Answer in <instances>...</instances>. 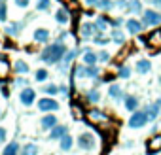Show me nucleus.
I'll return each instance as SVG.
<instances>
[{"label":"nucleus","mask_w":161,"mask_h":155,"mask_svg":"<svg viewBox=\"0 0 161 155\" xmlns=\"http://www.w3.org/2000/svg\"><path fill=\"white\" fill-rule=\"evenodd\" d=\"M64 53H66L64 44H63V42H55V44H49V45L42 51L40 59H42L44 62H47V64H57V62L63 61Z\"/></svg>","instance_id":"obj_1"},{"label":"nucleus","mask_w":161,"mask_h":155,"mask_svg":"<svg viewBox=\"0 0 161 155\" xmlns=\"http://www.w3.org/2000/svg\"><path fill=\"white\" fill-rule=\"evenodd\" d=\"M8 19V8L4 2H0V23H4Z\"/></svg>","instance_id":"obj_35"},{"label":"nucleus","mask_w":161,"mask_h":155,"mask_svg":"<svg viewBox=\"0 0 161 155\" xmlns=\"http://www.w3.org/2000/svg\"><path fill=\"white\" fill-rule=\"evenodd\" d=\"M76 53H78L76 49H70V51H66V53H64V57H63V62H61V70H63V68H68V64L74 61Z\"/></svg>","instance_id":"obj_18"},{"label":"nucleus","mask_w":161,"mask_h":155,"mask_svg":"<svg viewBox=\"0 0 161 155\" xmlns=\"http://www.w3.org/2000/svg\"><path fill=\"white\" fill-rule=\"evenodd\" d=\"M135 68H136L138 74H148V72L152 70V62H150L148 59H138L136 64H135Z\"/></svg>","instance_id":"obj_12"},{"label":"nucleus","mask_w":161,"mask_h":155,"mask_svg":"<svg viewBox=\"0 0 161 155\" xmlns=\"http://www.w3.org/2000/svg\"><path fill=\"white\" fill-rule=\"evenodd\" d=\"M142 23H144V27H157V25H161V13L155 10H144Z\"/></svg>","instance_id":"obj_3"},{"label":"nucleus","mask_w":161,"mask_h":155,"mask_svg":"<svg viewBox=\"0 0 161 155\" xmlns=\"http://www.w3.org/2000/svg\"><path fill=\"white\" fill-rule=\"evenodd\" d=\"M21 30H23V23H12L10 27H6V32H8V34H12V36L19 34Z\"/></svg>","instance_id":"obj_23"},{"label":"nucleus","mask_w":161,"mask_h":155,"mask_svg":"<svg viewBox=\"0 0 161 155\" xmlns=\"http://www.w3.org/2000/svg\"><path fill=\"white\" fill-rule=\"evenodd\" d=\"M152 144H155V146H153V149H157V147L161 146V136H157V138H155V140H153Z\"/></svg>","instance_id":"obj_40"},{"label":"nucleus","mask_w":161,"mask_h":155,"mask_svg":"<svg viewBox=\"0 0 161 155\" xmlns=\"http://www.w3.org/2000/svg\"><path fill=\"white\" fill-rule=\"evenodd\" d=\"M108 23H110V21H108L106 17H99V19H97V27H99V30H101V32L106 30V29H108Z\"/></svg>","instance_id":"obj_32"},{"label":"nucleus","mask_w":161,"mask_h":155,"mask_svg":"<svg viewBox=\"0 0 161 155\" xmlns=\"http://www.w3.org/2000/svg\"><path fill=\"white\" fill-rule=\"evenodd\" d=\"M66 132H68V127L66 125H55L51 129V132H49V138L51 140H57V138H63Z\"/></svg>","instance_id":"obj_11"},{"label":"nucleus","mask_w":161,"mask_h":155,"mask_svg":"<svg viewBox=\"0 0 161 155\" xmlns=\"http://www.w3.org/2000/svg\"><path fill=\"white\" fill-rule=\"evenodd\" d=\"M148 4H153V6H159V0H146Z\"/></svg>","instance_id":"obj_42"},{"label":"nucleus","mask_w":161,"mask_h":155,"mask_svg":"<svg viewBox=\"0 0 161 155\" xmlns=\"http://www.w3.org/2000/svg\"><path fill=\"white\" fill-rule=\"evenodd\" d=\"M19 100H21L23 106H32V102L36 100V93H34V89L25 87V89L21 91V95H19Z\"/></svg>","instance_id":"obj_6"},{"label":"nucleus","mask_w":161,"mask_h":155,"mask_svg":"<svg viewBox=\"0 0 161 155\" xmlns=\"http://www.w3.org/2000/svg\"><path fill=\"white\" fill-rule=\"evenodd\" d=\"M59 93H63V95H66L68 91H66V87H64V85H61V87H59Z\"/></svg>","instance_id":"obj_43"},{"label":"nucleus","mask_w":161,"mask_h":155,"mask_svg":"<svg viewBox=\"0 0 161 155\" xmlns=\"http://www.w3.org/2000/svg\"><path fill=\"white\" fill-rule=\"evenodd\" d=\"M49 6H51V0H38L36 10H38V12H47Z\"/></svg>","instance_id":"obj_27"},{"label":"nucleus","mask_w":161,"mask_h":155,"mask_svg":"<svg viewBox=\"0 0 161 155\" xmlns=\"http://www.w3.org/2000/svg\"><path fill=\"white\" fill-rule=\"evenodd\" d=\"M14 68H15V72H19V74H27L29 72V64L25 62V61H15V64H14Z\"/></svg>","instance_id":"obj_24"},{"label":"nucleus","mask_w":161,"mask_h":155,"mask_svg":"<svg viewBox=\"0 0 161 155\" xmlns=\"http://www.w3.org/2000/svg\"><path fill=\"white\" fill-rule=\"evenodd\" d=\"M47 40H49V30H47V29H36V30H34V42L46 44Z\"/></svg>","instance_id":"obj_15"},{"label":"nucleus","mask_w":161,"mask_h":155,"mask_svg":"<svg viewBox=\"0 0 161 155\" xmlns=\"http://www.w3.org/2000/svg\"><path fill=\"white\" fill-rule=\"evenodd\" d=\"M17 153H19V144H17V142L8 144V146L4 147V151H2V155H17Z\"/></svg>","instance_id":"obj_21"},{"label":"nucleus","mask_w":161,"mask_h":155,"mask_svg":"<svg viewBox=\"0 0 161 155\" xmlns=\"http://www.w3.org/2000/svg\"><path fill=\"white\" fill-rule=\"evenodd\" d=\"M38 108H40L42 112H57V110H59V102L46 97V99L38 100Z\"/></svg>","instance_id":"obj_7"},{"label":"nucleus","mask_w":161,"mask_h":155,"mask_svg":"<svg viewBox=\"0 0 161 155\" xmlns=\"http://www.w3.org/2000/svg\"><path fill=\"white\" fill-rule=\"evenodd\" d=\"M118 76L121 78V80H129V78H131V68L129 66H121L119 72H118Z\"/></svg>","instance_id":"obj_30"},{"label":"nucleus","mask_w":161,"mask_h":155,"mask_svg":"<svg viewBox=\"0 0 161 155\" xmlns=\"http://www.w3.org/2000/svg\"><path fill=\"white\" fill-rule=\"evenodd\" d=\"M0 2H4V0H0Z\"/></svg>","instance_id":"obj_45"},{"label":"nucleus","mask_w":161,"mask_h":155,"mask_svg":"<svg viewBox=\"0 0 161 155\" xmlns=\"http://www.w3.org/2000/svg\"><path fill=\"white\" fill-rule=\"evenodd\" d=\"M86 99H87V102H99V99H101V93L97 91V89H91V91H87V95H86Z\"/></svg>","instance_id":"obj_25"},{"label":"nucleus","mask_w":161,"mask_h":155,"mask_svg":"<svg viewBox=\"0 0 161 155\" xmlns=\"http://www.w3.org/2000/svg\"><path fill=\"white\" fill-rule=\"evenodd\" d=\"M34 78H36V82H46V80H47V70H44V68L36 70Z\"/></svg>","instance_id":"obj_31"},{"label":"nucleus","mask_w":161,"mask_h":155,"mask_svg":"<svg viewBox=\"0 0 161 155\" xmlns=\"http://www.w3.org/2000/svg\"><path fill=\"white\" fill-rule=\"evenodd\" d=\"M144 112H146V115H148V121H155V119L159 117V114H161V99H157V100H153L152 104H148V106L144 108Z\"/></svg>","instance_id":"obj_5"},{"label":"nucleus","mask_w":161,"mask_h":155,"mask_svg":"<svg viewBox=\"0 0 161 155\" xmlns=\"http://www.w3.org/2000/svg\"><path fill=\"white\" fill-rule=\"evenodd\" d=\"M42 89H44V93H46V95H57V93H59V87H57V85H53V83H47V85H44Z\"/></svg>","instance_id":"obj_29"},{"label":"nucleus","mask_w":161,"mask_h":155,"mask_svg":"<svg viewBox=\"0 0 161 155\" xmlns=\"http://www.w3.org/2000/svg\"><path fill=\"white\" fill-rule=\"evenodd\" d=\"M40 125H42V131H51L57 125V117L55 115H44L42 121H40Z\"/></svg>","instance_id":"obj_13"},{"label":"nucleus","mask_w":161,"mask_h":155,"mask_svg":"<svg viewBox=\"0 0 161 155\" xmlns=\"http://www.w3.org/2000/svg\"><path fill=\"white\" fill-rule=\"evenodd\" d=\"M4 140H6V129L0 127V142H4Z\"/></svg>","instance_id":"obj_38"},{"label":"nucleus","mask_w":161,"mask_h":155,"mask_svg":"<svg viewBox=\"0 0 161 155\" xmlns=\"http://www.w3.org/2000/svg\"><path fill=\"white\" fill-rule=\"evenodd\" d=\"M29 2H31V0H15V6L17 8H27Z\"/></svg>","instance_id":"obj_36"},{"label":"nucleus","mask_w":161,"mask_h":155,"mask_svg":"<svg viewBox=\"0 0 161 155\" xmlns=\"http://www.w3.org/2000/svg\"><path fill=\"white\" fill-rule=\"evenodd\" d=\"M15 85L23 87V85H27V80H23V78H17V82H15Z\"/></svg>","instance_id":"obj_39"},{"label":"nucleus","mask_w":161,"mask_h":155,"mask_svg":"<svg viewBox=\"0 0 161 155\" xmlns=\"http://www.w3.org/2000/svg\"><path fill=\"white\" fill-rule=\"evenodd\" d=\"M159 6H161V0H159Z\"/></svg>","instance_id":"obj_44"},{"label":"nucleus","mask_w":161,"mask_h":155,"mask_svg":"<svg viewBox=\"0 0 161 155\" xmlns=\"http://www.w3.org/2000/svg\"><path fill=\"white\" fill-rule=\"evenodd\" d=\"M23 155H38V146L36 144H27L23 147Z\"/></svg>","instance_id":"obj_26"},{"label":"nucleus","mask_w":161,"mask_h":155,"mask_svg":"<svg viewBox=\"0 0 161 155\" xmlns=\"http://www.w3.org/2000/svg\"><path fill=\"white\" fill-rule=\"evenodd\" d=\"M99 55V61H103V62H106L108 59H110V55L106 53V51H101V53H97Z\"/></svg>","instance_id":"obj_37"},{"label":"nucleus","mask_w":161,"mask_h":155,"mask_svg":"<svg viewBox=\"0 0 161 155\" xmlns=\"http://www.w3.org/2000/svg\"><path fill=\"white\" fill-rule=\"evenodd\" d=\"M146 123H148V115H146L144 110H135L133 115L129 117V127L131 129H142Z\"/></svg>","instance_id":"obj_2"},{"label":"nucleus","mask_w":161,"mask_h":155,"mask_svg":"<svg viewBox=\"0 0 161 155\" xmlns=\"http://www.w3.org/2000/svg\"><path fill=\"white\" fill-rule=\"evenodd\" d=\"M89 117H91L93 121H103V119H104V114H103L101 110H91Z\"/></svg>","instance_id":"obj_34"},{"label":"nucleus","mask_w":161,"mask_h":155,"mask_svg":"<svg viewBox=\"0 0 161 155\" xmlns=\"http://www.w3.org/2000/svg\"><path fill=\"white\" fill-rule=\"evenodd\" d=\"M72 144H74V138L66 132L63 138H59V147L63 149V151H70L72 149Z\"/></svg>","instance_id":"obj_16"},{"label":"nucleus","mask_w":161,"mask_h":155,"mask_svg":"<svg viewBox=\"0 0 161 155\" xmlns=\"http://www.w3.org/2000/svg\"><path fill=\"white\" fill-rule=\"evenodd\" d=\"M138 104H140V100H138L135 95H125V97H123V106H125V110L135 112V110H138Z\"/></svg>","instance_id":"obj_10"},{"label":"nucleus","mask_w":161,"mask_h":155,"mask_svg":"<svg viewBox=\"0 0 161 155\" xmlns=\"http://www.w3.org/2000/svg\"><path fill=\"white\" fill-rule=\"evenodd\" d=\"M114 6H116V2H112V0H99L97 2V8L103 10V12H110Z\"/></svg>","instance_id":"obj_22"},{"label":"nucleus","mask_w":161,"mask_h":155,"mask_svg":"<svg viewBox=\"0 0 161 155\" xmlns=\"http://www.w3.org/2000/svg\"><path fill=\"white\" fill-rule=\"evenodd\" d=\"M97 2L99 0H86V4H89V6H97Z\"/></svg>","instance_id":"obj_41"},{"label":"nucleus","mask_w":161,"mask_h":155,"mask_svg":"<svg viewBox=\"0 0 161 155\" xmlns=\"http://www.w3.org/2000/svg\"><path fill=\"white\" fill-rule=\"evenodd\" d=\"M125 27H127L129 34H140V32H142V29H144V23H142V21H138V19H127Z\"/></svg>","instance_id":"obj_8"},{"label":"nucleus","mask_w":161,"mask_h":155,"mask_svg":"<svg viewBox=\"0 0 161 155\" xmlns=\"http://www.w3.org/2000/svg\"><path fill=\"white\" fill-rule=\"evenodd\" d=\"M99 61V55L97 53H93L91 49H84V62L86 64H95Z\"/></svg>","instance_id":"obj_19"},{"label":"nucleus","mask_w":161,"mask_h":155,"mask_svg":"<svg viewBox=\"0 0 161 155\" xmlns=\"http://www.w3.org/2000/svg\"><path fill=\"white\" fill-rule=\"evenodd\" d=\"M101 30H99V27H97V23H84L82 25V36H86V38H93V36H97Z\"/></svg>","instance_id":"obj_9"},{"label":"nucleus","mask_w":161,"mask_h":155,"mask_svg":"<svg viewBox=\"0 0 161 155\" xmlns=\"http://www.w3.org/2000/svg\"><path fill=\"white\" fill-rule=\"evenodd\" d=\"M127 12L131 13H142V2L140 0H129V6H127Z\"/></svg>","instance_id":"obj_20"},{"label":"nucleus","mask_w":161,"mask_h":155,"mask_svg":"<svg viewBox=\"0 0 161 155\" xmlns=\"http://www.w3.org/2000/svg\"><path fill=\"white\" fill-rule=\"evenodd\" d=\"M93 42L99 44V45H106V44L110 42V38H106V36H103V34H97V36H93Z\"/></svg>","instance_id":"obj_33"},{"label":"nucleus","mask_w":161,"mask_h":155,"mask_svg":"<svg viewBox=\"0 0 161 155\" xmlns=\"http://www.w3.org/2000/svg\"><path fill=\"white\" fill-rule=\"evenodd\" d=\"M108 97L114 99V100H119V99H123L125 95H123V91H121L119 85H110V89H108Z\"/></svg>","instance_id":"obj_17"},{"label":"nucleus","mask_w":161,"mask_h":155,"mask_svg":"<svg viewBox=\"0 0 161 155\" xmlns=\"http://www.w3.org/2000/svg\"><path fill=\"white\" fill-rule=\"evenodd\" d=\"M78 147H82L86 151H91L95 147V136L91 132H82L78 136Z\"/></svg>","instance_id":"obj_4"},{"label":"nucleus","mask_w":161,"mask_h":155,"mask_svg":"<svg viewBox=\"0 0 161 155\" xmlns=\"http://www.w3.org/2000/svg\"><path fill=\"white\" fill-rule=\"evenodd\" d=\"M55 19H57V23H61V25H68V21H70L68 10H66V8H59L57 13H55Z\"/></svg>","instance_id":"obj_14"},{"label":"nucleus","mask_w":161,"mask_h":155,"mask_svg":"<svg viewBox=\"0 0 161 155\" xmlns=\"http://www.w3.org/2000/svg\"><path fill=\"white\" fill-rule=\"evenodd\" d=\"M112 40H114L116 44H123V42H125V38H123V34H121L119 29H114V30H112Z\"/></svg>","instance_id":"obj_28"}]
</instances>
